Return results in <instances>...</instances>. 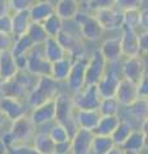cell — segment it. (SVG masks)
Here are the masks:
<instances>
[{
    "mask_svg": "<svg viewBox=\"0 0 148 154\" xmlns=\"http://www.w3.org/2000/svg\"><path fill=\"white\" fill-rule=\"evenodd\" d=\"M43 48V54H44L45 59L50 63H54L57 60H61L67 57V53L63 49V46L59 44L57 37H48L41 45Z\"/></svg>",
    "mask_w": 148,
    "mask_h": 154,
    "instance_id": "21",
    "label": "cell"
},
{
    "mask_svg": "<svg viewBox=\"0 0 148 154\" xmlns=\"http://www.w3.org/2000/svg\"><path fill=\"white\" fill-rule=\"evenodd\" d=\"M87 64H88V58L87 57H80L75 58L72 62V67H71L70 75L66 80V85H67L68 90L72 94L77 93L85 85V72H87Z\"/></svg>",
    "mask_w": 148,
    "mask_h": 154,
    "instance_id": "8",
    "label": "cell"
},
{
    "mask_svg": "<svg viewBox=\"0 0 148 154\" xmlns=\"http://www.w3.org/2000/svg\"><path fill=\"white\" fill-rule=\"evenodd\" d=\"M147 107H148V99H147Z\"/></svg>",
    "mask_w": 148,
    "mask_h": 154,
    "instance_id": "56",
    "label": "cell"
},
{
    "mask_svg": "<svg viewBox=\"0 0 148 154\" xmlns=\"http://www.w3.org/2000/svg\"><path fill=\"white\" fill-rule=\"evenodd\" d=\"M108 67L107 60L103 58L101 51L95 50L92 55L88 58L87 72H85V84L87 85H97L103 77Z\"/></svg>",
    "mask_w": 148,
    "mask_h": 154,
    "instance_id": "7",
    "label": "cell"
},
{
    "mask_svg": "<svg viewBox=\"0 0 148 154\" xmlns=\"http://www.w3.org/2000/svg\"><path fill=\"white\" fill-rule=\"evenodd\" d=\"M55 14L59 16L65 22L72 21L80 12V4L77 0H58L54 4Z\"/></svg>",
    "mask_w": 148,
    "mask_h": 154,
    "instance_id": "22",
    "label": "cell"
},
{
    "mask_svg": "<svg viewBox=\"0 0 148 154\" xmlns=\"http://www.w3.org/2000/svg\"><path fill=\"white\" fill-rule=\"evenodd\" d=\"M18 71L16 58L12 55L11 50L0 53V80L13 79Z\"/></svg>",
    "mask_w": 148,
    "mask_h": 154,
    "instance_id": "25",
    "label": "cell"
},
{
    "mask_svg": "<svg viewBox=\"0 0 148 154\" xmlns=\"http://www.w3.org/2000/svg\"><path fill=\"white\" fill-rule=\"evenodd\" d=\"M34 3H35V0H9L11 12L14 13V12L28 11Z\"/></svg>",
    "mask_w": 148,
    "mask_h": 154,
    "instance_id": "41",
    "label": "cell"
},
{
    "mask_svg": "<svg viewBox=\"0 0 148 154\" xmlns=\"http://www.w3.org/2000/svg\"><path fill=\"white\" fill-rule=\"evenodd\" d=\"M27 94L28 90L22 84L18 82L14 77L9 80H0V96L22 100L25 96H27Z\"/></svg>",
    "mask_w": 148,
    "mask_h": 154,
    "instance_id": "20",
    "label": "cell"
},
{
    "mask_svg": "<svg viewBox=\"0 0 148 154\" xmlns=\"http://www.w3.org/2000/svg\"><path fill=\"white\" fill-rule=\"evenodd\" d=\"M9 125H11V122L8 121V118L3 114L2 110H0V131H4L5 127H9Z\"/></svg>",
    "mask_w": 148,
    "mask_h": 154,
    "instance_id": "51",
    "label": "cell"
},
{
    "mask_svg": "<svg viewBox=\"0 0 148 154\" xmlns=\"http://www.w3.org/2000/svg\"><path fill=\"white\" fill-rule=\"evenodd\" d=\"M112 146H115V143L111 136H102V135H95L92 144V153L93 154H106Z\"/></svg>",
    "mask_w": 148,
    "mask_h": 154,
    "instance_id": "33",
    "label": "cell"
},
{
    "mask_svg": "<svg viewBox=\"0 0 148 154\" xmlns=\"http://www.w3.org/2000/svg\"><path fill=\"white\" fill-rule=\"evenodd\" d=\"M118 122H120L118 116H101L99 122L93 132L95 135H102V136H111Z\"/></svg>",
    "mask_w": 148,
    "mask_h": 154,
    "instance_id": "29",
    "label": "cell"
},
{
    "mask_svg": "<svg viewBox=\"0 0 148 154\" xmlns=\"http://www.w3.org/2000/svg\"><path fill=\"white\" fill-rule=\"evenodd\" d=\"M34 46H35V44L32 42V40L25 33V35L18 36V37L14 38V42H13V45H12L11 53H12V55L14 58L26 57L27 53L30 51Z\"/></svg>",
    "mask_w": 148,
    "mask_h": 154,
    "instance_id": "30",
    "label": "cell"
},
{
    "mask_svg": "<svg viewBox=\"0 0 148 154\" xmlns=\"http://www.w3.org/2000/svg\"><path fill=\"white\" fill-rule=\"evenodd\" d=\"M26 35L31 38L35 45H43L44 41L48 38V35L44 30V27H43L41 23H37V22L30 23V26H28L27 31H26Z\"/></svg>",
    "mask_w": 148,
    "mask_h": 154,
    "instance_id": "35",
    "label": "cell"
},
{
    "mask_svg": "<svg viewBox=\"0 0 148 154\" xmlns=\"http://www.w3.org/2000/svg\"><path fill=\"white\" fill-rule=\"evenodd\" d=\"M128 154H130V153H128Z\"/></svg>",
    "mask_w": 148,
    "mask_h": 154,
    "instance_id": "57",
    "label": "cell"
},
{
    "mask_svg": "<svg viewBox=\"0 0 148 154\" xmlns=\"http://www.w3.org/2000/svg\"><path fill=\"white\" fill-rule=\"evenodd\" d=\"M31 145L39 154H54L55 143L52 140L48 132H35L31 140Z\"/></svg>",
    "mask_w": 148,
    "mask_h": 154,
    "instance_id": "28",
    "label": "cell"
},
{
    "mask_svg": "<svg viewBox=\"0 0 148 154\" xmlns=\"http://www.w3.org/2000/svg\"><path fill=\"white\" fill-rule=\"evenodd\" d=\"M35 2H52V0H35Z\"/></svg>",
    "mask_w": 148,
    "mask_h": 154,
    "instance_id": "55",
    "label": "cell"
},
{
    "mask_svg": "<svg viewBox=\"0 0 148 154\" xmlns=\"http://www.w3.org/2000/svg\"><path fill=\"white\" fill-rule=\"evenodd\" d=\"M115 98L117 99L120 105H124V107H129L133 103H135L139 99L137 84L131 82V81H129L126 79H121L120 82H118Z\"/></svg>",
    "mask_w": 148,
    "mask_h": 154,
    "instance_id": "16",
    "label": "cell"
},
{
    "mask_svg": "<svg viewBox=\"0 0 148 154\" xmlns=\"http://www.w3.org/2000/svg\"><path fill=\"white\" fill-rule=\"evenodd\" d=\"M49 136L52 137V140L54 143H63V141H68L71 140V135L67 131L63 125H59V123H55L54 122V126L49 130Z\"/></svg>",
    "mask_w": 148,
    "mask_h": 154,
    "instance_id": "37",
    "label": "cell"
},
{
    "mask_svg": "<svg viewBox=\"0 0 148 154\" xmlns=\"http://www.w3.org/2000/svg\"><path fill=\"white\" fill-rule=\"evenodd\" d=\"M0 32L12 35V16L11 13L5 16H0Z\"/></svg>",
    "mask_w": 148,
    "mask_h": 154,
    "instance_id": "45",
    "label": "cell"
},
{
    "mask_svg": "<svg viewBox=\"0 0 148 154\" xmlns=\"http://www.w3.org/2000/svg\"><path fill=\"white\" fill-rule=\"evenodd\" d=\"M139 48L140 53H148V31H142L139 33Z\"/></svg>",
    "mask_w": 148,
    "mask_h": 154,
    "instance_id": "48",
    "label": "cell"
},
{
    "mask_svg": "<svg viewBox=\"0 0 148 154\" xmlns=\"http://www.w3.org/2000/svg\"><path fill=\"white\" fill-rule=\"evenodd\" d=\"M144 0H116L115 7L120 11H128V9H140Z\"/></svg>",
    "mask_w": 148,
    "mask_h": 154,
    "instance_id": "40",
    "label": "cell"
},
{
    "mask_svg": "<svg viewBox=\"0 0 148 154\" xmlns=\"http://www.w3.org/2000/svg\"><path fill=\"white\" fill-rule=\"evenodd\" d=\"M55 104V123L63 125L70 132L71 137L76 132L77 126L75 122V105L72 102V95L65 91H59L54 98Z\"/></svg>",
    "mask_w": 148,
    "mask_h": 154,
    "instance_id": "2",
    "label": "cell"
},
{
    "mask_svg": "<svg viewBox=\"0 0 148 154\" xmlns=\"http://www.w3.org/2000/svg\"><path fill=\"white\" fill-rule=\"evenodd\" d=\"M139 11L140 9H128L122 12L124 16V27L137 30L139 27Z\"/></svg>",
    "mask_w": 148,
    "mask_h": 154,
    "instance_id": "38",
    "label": "cell"
},
{
    "mask_svg": "<svg viewBox=\"0 0 148 154\" xmlns=\"http://www.w3.org/2000/svg\"><path fill=\"white\" fill-rule=\"evenodd\" d=\"M7 149H8L7 145L2 140V137H0V154H7Z\"/></svg>",
    "mask_w": 148,
    "mask_h": 154,
    "instance_id": "53",
    "label": "cell"
},
{
    "mask_svg": "<svg viewBox=\"0 0 148 154\" xmlns=\"http://www.w3.org/2000/svg\"><path fill=\"white\" fill-rule=\"evenodd\" d=\"M71 153V140L63 143H55L54 154H70Z\"/></svg>",
    "mask_w": 148,
    "mask_h": 154,
    "instance_id": "46",
    "label": "cell"
},
{
    "mask_svg": "<svg viewBox=\"0 0 148 154\" xmlns=\"http://www.w3.org/2000/svg\"><path fill=\"white\" fill-rule=\"evenodd\" d=\"M13 42H14V37L12 35H7V33L0 32V53L9 51L12 49Z\"/></svg>",
    "mask_w": 148,
    "mask_h": 154,
    "instance_id": "44",
    "label": "cell"
},
{
    "mask_svg": "<svg viewBox=\"0 0 148 154\" xmlns=\"http://www.w3.org/2000/svg\"><path fill=\"white\" fill-rule=\"evenodd\" d=\"M75 21L77 22L80 28V35L87 41H98L103 36V28L99 25L94 14H87L79 12L75 17Z\"/></svg>",
    "mask_w": 148,
    "mask_h": 154,
    "instance_id": "5",
    "label": "cell"
},
{
    "mask_svg": "<svg viewBox=\"0 0 148 154\" xmlns=\"http://www.w3.org/2000/svg\"><path fill=\"white\" fill-rule=\"evenodd\" d=\"M8 132L11 134V136L13 139V143H31L32 137L36 132V126L30 119L27 114H25L23 117L14 119L11 122L8 127Z\"/></svg>",
    "mask_w": 148,
    "mask_h": 154,
    "instance_id": "4",
    "label": "cell"
},
{
    "mask_svg": "<svg viewBox=\"0 0 148 154\" xmlns=\"http://www.w3.org/2000/svg\"><path fill=\"white\" fill-rule=\"evenodd\" d=\"M121 79H122V76L118 75V72L113 67H109V64H108L103 77L97 84L101 98H115L118 82H120Z\"/></svg>",
    "mask_w": 148,
    "mask_h": 154,
    "instance_id": "12",
    "label": "cell"
},
{
    "mask_svg": "<svg viewBox=\"0 0 148 154\" xmlns=\"http://www.w3.org/2000/svg\"><path fill=\"white\" fill-rule=\"evenodd\" d=\"M9 13H12L9 0H0V16H5V14H9Z\"/></svg>",
    "mask_w": 148,
    "mask_h": 154,
    "instance_id": "49",
    "label": "cell"
},
{
    "mask_svg": "<svg viewBox=\"0 0 148 154\" xmlns=\"http://www.w3.org/2000/svg\"><path fill=\"white\" fill-rule=\"evenodd\" d=\"M121 49L124 57H137L140 55V48H139V33L137 30L128 27L121 28Z\"/></svg>",
    "mask_w": 148,
    "mask_h": 154,
    "instance_id": "14",
    "label": "cell"
},
{
    "mask_svg": "<svg viewBox=\"0 0 148 154\" xmlns=\"http://www.w3.org/2000/svg\"><path fill=\"white\" fill-rule=\"evenodd\" d=\"M94 17L97 18L99 25L102 26L103 31H116V30H121L124 27L122 11H120L116 7L99 9V11L94 12Z\"/></svg>",
    "mask_w": 148,
    "mask_h": 154,
    "instance_id": "9",
    "label": "cell"
},
{
    "mask_svg": "<svg viewBox=\"0 0 148 154\" xmlns=\"http://www.w3.org/2000/svg\"><path fill=\"white\" fill-rule=\"evenodd\" d=\"M139 27L143 31H148V8H142L139 11Z\"/></svg>",
    "mask_w": 148,
    "mask_h": 154,
    "instance_id": "47",
    "label": "cell"
},
{
    "mask_svg": "<svg viewBox=\"0 0 148 154\" xmlns=\"http://www.w3.org/2000/svg\"><path fill=\"white\" fill-rule=\"evenodd\" d=\"M140 131L143 134V136H144V141H146V149H148V117L144 119V121L142 122L140 125Z\"/></svg>",
    "mask_w": 148,
    "mask_h": 154,
    "instance_id": "50",
    "label": "cell"
},
{
    "mask_svg": "<svg viewBox=\"0 0 148 154\" xmlns=\"http://www.w3.org/2000/svg\"><path fill=\"white\" fill-rule=\"evenodd\" d=\"M106 154H128L125 150L122 149V146H120V145H115V146H112L109 150L106 153Z\"/></svg>",
    "mask_w": 148,
    "mask_h": 154,
    "instance_id": "52",
    "label": "cell"
},
{
    "mask_svg": "<svg viewBox=\"0 0 148 154\" xmlns=\"http://www.w3.org/2000/svg\"><path fill=\"white\" fill-rule=\"evenodd\" d=\"M122 149L130 154H140L146 149L144 136L140 130H133L131 134L128 136L125 143L122 144Z\"/></svg>",
    "mask_w": 148,
    "mask_h": 154,
    "instance_id": "27",
    "label": "cell"
},
{
    "mask_svg": "<svg viewBox=\"0 0 148 154\" xmlns=\"http://www.w3.org/2000/svg\"><path fill=\"white\" fill-rule=\"evenodd\" d=\"M0 110L8 118L9 122L21 118L26 114V108L23 105L22 100L16 99V98H4V96H0Z\"/></svg>",
    "mask_w": 148,
    "mask_h": 154,
    "instance_id": "17",
    "label": "cell"
},
{
    "mask_svg": "<svg viewBox=\"0 0 148 154\" xmlns=\"http://www.w3.org/2000/svg\"><path fill=\"white\" fill-rule=\"evenodd\" d=\"M50 67L52 63L45 59L41 45H35L27 53L25 71H27L30 75L35 77L50 76Z\"/></svg>",
    "mask_w": 148,
    "mask_h": 154,
    "instance_id": "3",
    "label": "cell"
},
{
    "mask_svg": "<svg viewBox=\"0 0 148 154\" xmlns=\"http://www.w3.org/2000/svg\"><path fill=\"white\" fill-rule=\"evenodd\" d=\"M57 40L59 41V44L63 46V49L67 53V55L71 58H80V57H85V48L83 44V40L80 37L72 35L71 32H68L67 30H62L58 36H57Z\"/></svg>",
    "mask_w": 148,
    "mask_h": 154,
    "instance_id": "11",
    "label": "cell"
},
{
    "mask_svg": "<svg viewBox=\"0 0 148 154\" xmlns=\"http://www.w3.org/2000/svg\"><path fill=\"white\" fill-rule=\"evenodd\" d=\"M28 117L32 121L35 126H41V125L52 123L55 119V104L54 99L49 100L44 104H40L37 107L32 108L31 113L28 114Z\"/></svg>",
    "mask_w": 148,
    "mask_h": 154,
    "instance_id": "15",
    "label": "cell"
},
{
    "mask_svg": "<svg viewBox=\"0 0 148 154\" xmlns=\"http://www.w3.org/2000/svg\"><path fill=\"white\" fill-rule=\"evenodd\" d=\"M126 108L133 117L137 118L138 121H140V122H143L148 117L147 100H144V99H138L135 103H133L131 105H129Z\"/></svg>",
    "mask_w": 148,
    "mask_h": 154,
    "instance_id": "36",
    "label": "cell"
},
{
    "mask_svg": "<svg viewBox=\"0 0 148 154\" xmlns=\"http://www.w3.org/2000/svg\"><path fill=\"white\" fill-rule=\"evenodd\" d=\"M138 86V96L139 99H148V73H146L144 76L140 79V81L137 84Z\"/></svg>",
    "mask_w": 148,
    "mask_h": 154,
    "instance_id": "43",
    "label": "cell"
},
{
    "mask_svg": "<svg viewBox=\"0 0 148 154\" xmlns=\"http://www.w3.org/2000/svg\"><path fill=\"white\" fill-rule=\"evenodd\" d=\"M146 73V62L140 55L125 58L121 67L122 79H126L131 82L138 84Z\"/></svg>",
    "mask_w": 148,
    "mask_h": 154,
    "instance_id": "10",
    "label": "cell"
},
{
    "mask_svg": "<svg viewBox=\"0 0 148 154\" xmlns=\"http://www.w3.org/2000/svg\"><path fill=\"white\" fill-rule=\"evenodd\" d=\"M133 130H134V128H133V125L130 122L120 119V122H118L117 127L115 128V131L111 135V137H112V140L115 143V145H120L121 146L122 144L125 143L128 136L131 134Z\"/></svg>",
    "mask_w": 148,
    "mask_h": 154,
    "instance_id": "32",
    "label": "cell"
},
{
    "mask_svg": "<svg viewBox=\"0 0 148 154\" xmlns=\"http://www.w3.org/2000/svg\"><path fill=\"white\" fill-rule=\"evenodd\" d=\"M7 154H39L30 143H17L8 146Z\"/></svg>",
    "mask_w": 148,
    "mask_h": 154,
    "instance_id": "39",
    "label": "cell"
},
{
    "mask_svg": "<svg viewBox=\"0 0 148 154\" xmlns=\"http://www.w3.org/2000/svg\"><path fill=\"white\" fill-rule=\"evenodd\" d=\"M101 118L98 109H76L75 110V122L77 128L94 131Z\"/></svg>",
    "mask_w": 148,
    "mask_h": 154,
    "instance_id": "19",
    "label": "cell"
},
{
    "mask_svg": "<svg viewBox=\"0 0 148 154\" xmlns=\"http://www.w3.org/2000/svg\"><path fill=\"white\" fill-rule=\"evenodd\" d=\"M116 0H92V3L88 5V9L93 12H97L99 9H107V8H113Z\"/></svg>",
    "mask_w": 148,
    "mask_h": 154,
    "instance_id": "42",
    "label": "cell"
},
{
    "mask_svg": "<svg viewBox=\"0 0 148 154\" xmlns=\"http://www.w3.org/2000/svg\"><path fill=\"white\" fill-rule=\"evenodd\" d=\"M99 51L103 58L107 60V63H117L122 59V49L120 37H111L102 42Z\"/></svg>",
    "mask_w": 148,
    "mask_h": 154,
    "instance_id": "18",
    "label": "cell"
},
{
    "mask_svg": "<svg viewBox=\"0 0 148 154\" xmlns=\"http://www.w3.org/2000/svg\"><path fill=\"white\" fill-rule=\"evenodd\" d=\"M41 25L44 27L48 37H57L58 33L65 28V21L54 13V14H52V16L48 17Z\"/></svg>",
    "mask_w": 148,
    "mask_h": 154,
    "instance_id": "31",
    "label": "cell"
},
{
    "mask_svg": "<svg viewBox=\"0 0 148 154\" xmlns=\"http://www.w3.org/2000/svg\"><path fill=\"white\" fill-rule=\"evenodd\" d=\"M120 107L116 98H102L98 105V112L101 116H118Z\"/></svg>",
    "mask_w": 148,
    "mask_h": 154,
    "instance_id": "34",
    "label": "cell"
},
{
    "mask_svg": "<svg viewBox=\"0 0 148 154\" xmlns=\"http://www.w3.org/2000/svg\"><path fill=\"white\" fill-rule=\"evenodd\" d=\"M28 13L32 22L43 23L49 16L55 13L54 4L52 2H35L28 9Z\"/></svg>",
    "mask_w": 148,
    "mask_h": 154,
    "instance_id": "23",
    "label": "cell"
},
{
    "mask_svg": "<svg viewBox=\"0 0 148 154\" xmlns=\"http://www.w3.org/2000/svg\"><path fill=\"white\" fill-rule=\"evenodd\" d=\"M59 93V82H57L50 76L37 77L35 85L27 94V103L31 108L53 100Z\"/></svg>",
    "mask_w": 148,
    "mask_h": 154,
    "instance_id": "1",
    "label": "cell"
},
{
    "mask_svg": "<svg viewBox=\"0 0 148 154\" xmlns=\"http://www.w3.org/2000/svg\"><path fill=\"white\" fill-rule=\"evenodd\" d=\"M72 62H74V58L71 57H66L61 60H57L54 63H52L50 67V77L53 79L57 82H66L67 77L70 75V71H71V67H72Z\"/></svg>",
    "mask_w": 148,
    "mask_h": 154,
    "instance_id": "24",
    "label": "cell"
},
{
    "mask_svg": "<svg viewBox=\"0 0 148 154\" xmlns=\"http://www.w3.org/2000/svg\"><path fill=\"white\" fill-rule=\"evenodd\" d=\"M94 132L89 130L77 128L71 137V153L70 154H90Z\"/></svg>",
    "mask_w": 148,
    "mask_h": 154,
    "instance_id": "13",
    "label": "cell"
},
{
    "mask_svg": "<svg viewBox=\"0 0 148 154\" xmlns=\"http://www.w3.org/2000/svg\"><path fill=\"white\" fill-rule=\"evenodd\" d=\"M80 5H85V7H88L90 3H92V0H77Z\"/></svg>",
    "mask_w": 148,
    "mask_h": 154,
    "instance_id": "54",
    "label": "cell"
},
{
    "mask_svg": "<svg viewBox=\"0 0 148 154\" xmlns=\"http://www.w3.org/2000/svg\"><path fill=\"white\" fill-rule=\"evenodd\" d=\"M11 16H12V36L16 38L18 36L25 35L30 23L32 22L28 11L14 12L11 13Z\"/></svg>",
    "mask_w": 148,
    "mask_h": 154,
    "instance_id": "26",
    "label": "cell"
},
{
    "mask_svg": "<svg viewBox=\"0 0 148 154\" xmlns=\"http://www.w3.org/2000/svg\"><path fill=\"white\" fill-rule=\"evenodd\" d=\"M101 99L97 85H85L72 95L75 109H98Z\"/></svg>",
    "mask_w": 148,
    "mask_h": 154,
    "instance_id": "6",
    "label": "cell"
}]
</instances>
